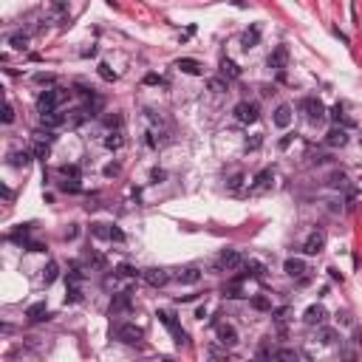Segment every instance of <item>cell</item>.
<instances>
[{
	"mask_svg": "<svg viewBox=\"0 0 362 362\" xmlns=\"http://www.w3.org/2000/svg\"><path fill=\"white\" fill-rule=\"evenodd\" d=\"M65 300H68V303H80L82 300V292H80V286H77V283H71V286H68V297H65Z\"/></svg>",
	"mask_w": 362,
	"mask_h": 362,
	"instance_id": "obj_36",
	"label": "cell"
},
{
	"mask_svg": "<svg viewBox=\"0 0 362 362\" xmlns=\"http://www.w3.org/2000/svg\"><path fill=\"white\" fill-rule=\"evenodd\" d=\"M274 357H280V360H297V357H300V351H294V348H277V351H274Z\"/></svg>",
	"mask_w": 362,
	"mask_h": 362,
	"instance_id": "obj_35",
	"label": "cell"
},
{
	"mask_svg": "<svg viewBox=\"0 0 362 362\" xmlns=\"http://www.w3.org/2000/svg\"><path fill=\"white\" fill-rule=\"evenodd\" d=\"M80 280H82V272L77 269V266H74V269L68 272V283H80Z\"/></svg>",
	"mask_w": 362,
	"mask_h": 362,
	"instance_id": "obj_44",
	"label": "cell"
},
{
	"mask_svg": "<svg viewBox=\"0 0 362 362\" xmlns=\"http://www.w3.org/2000/svg\"><path fill=\"white\" fill-rule=\"evenodd\" d=\"M26 317L31 320V323H43V320H48L51 314H48V309H45V303H37V306H31V309L26 311Z\"/></svg>",
	"mask_w": 362,
	"mask_h": 362,
	"instance_id": "obj_22",
	"label": "cell"
},
{
	"mask_svg": "<svg viewBox=\"0 0 362 362\" xmlns=\"http://www.w3.org/2000/svg\"><path fill=\"white\" fill-rule=\"evenodd\" d=\"M260 144H263V136H260V133H255L252 139H246V150H257Z\"/></svg>",
	"mask_w": 362,
	"mask_h": 362,
	"instance_id": "obj_41",
	"label": "cell"
},
{
	"mask_svg": "<svg viewBox=\"0 0 362 362\" xmlns=\"http://www.w3.org/2000/svg\"><path fill=\"white\" fill-rule=\"evenodd\" d=\"M68 99V91L65 88H48L37 97V114H48V111H57Z\"/></svg>",
	"mask_w": 362,
	"mask_h": 362,
	"instance_id": "obj_1",
	"label": "cell"
},
{
	"mask_svg": "<svg viewBox=\"0 0 362 362\" xmlns=\"http://www.w3.org/2000/svg\"><path fill=\"white\" fill-rule=\"evenodd\" d=\"M195 317H198V320L207 317V306H198V309H195Z\"/></svg>",
	"mask_w": 362,
	"mask_h": 362,
	"instance_id": "obj_48",
	"label": "cell"
},
{
	"mask_svg": "<svg viewBox=\"0 0 362 362\" xmlns=\"http://www.w3.org/2000/svg\"><path fill=\"white\" fill-rule=\"evenodd\" d=\"M114 337L119 340V343H124V345H139L141 337H144V331H141L136 323H119V326L114 328Z\"/></svg>",
	"mask_w": 362,
	"mask_h": 362,
	"instance_id": "obj_2",
	"label": "cell"
},
{
	"mask_svg": "<svg viewBox=\"0 0 362 362\" xmlns=\"http://www.w3.org/2000/svg\"><path fill=\"white\" fill-rule=\"evenodd\" d=\"M235 119H238L241 124H255L257 116H260V108H257V102H249V99H243V102H238L235 105Z\"/></svg>",
	"mask_w": 362,
	"mask_h": 362,
	"instance_id": "obj_4",
	"label": "cell"
},
{
	"mask_svg": "<svg viewBox=\"0 0 362 362\" xmlns=\"http://www.w3.org/2000/svg\"><path fill=\"white\" fill-rule=\"evenodd\" d=\"M272 178H274L272 170H260V173L255 176V187H252V190H255V193H263V190H269V187H272Z\"/></svg>",
	"mask_w": 362,
	"mask_h": 362,
	"instance_id": "obj_19",
	"label": "cell"
},
{
	"mask_svg": "<svg viewBox=\"0 0 362 362\" xmlns=\"http://www.w3.org/2000/svg\"><path fill=\"white\" fill-rule=\"evenodd\" d=\"M141 277L150 283L153 289H161V286H167V280H170V274L164 272V269H159V266H153V269H144V272H141Z\"/></svg>",
	"mask_w": 362,
	"mask_h": 362,
	"instance_id": "obj_10",
	"label": "cell"
},
{
	"mask_svg": "<svg viewBox=\"0 0 362 362\" xmlns=\"http://www.w3.org/2000/svg\"><path fill=\"white\" fill-rule=\"evenodd\" d=\"M326 320H328V311L320 306V303H314V306H309L306 309V314H303V323L311 328H320V326H326Z\"/></svg>",
	"mask_w": 362,
	"mask_h": 362,
	"instance_id": "obj_7",
	"label": "cell"
},
{
	"mask_svg": "<svg viewBox=\"0 0 362 362\" xmlns=\"http://www.w3.org/2000/svg\"><path fill=\"white\" fill-rule=\"evenodd\" d=\"M221 77H227V80H238V77H241L238 62H232L230 57H224V60H221Z\"/></svg>",
	"mask_w": 362,
	"mask_h": 362,
	"instance_id": "obj_21",
	"label": "cell"
},
{
	"mask_svg": "<svg viewBox=\"0 0 362 362\" xmlns=\"http://www.w3.org/2000/svg\"><path fill=\"white\" fill-rule=\"evenodd\" d=\"M218 343H221L224 348H235V345H238V331H235V326L218 323Z\"/></svg>",
	"mask_w": 362,
	"mask_h": 362,
	"instance_id": "obj_9",
	"label": "cell"
},
{
	"mask_svg": "<svg viewBox=\"0 0 362 362\" xmlns=\"http://www.w3.org/2000/svg\"><path fill=\"white\" fill-rule=\"evenodd\" d=\"M111 230H114V227H108V224H91V235H94V238L111 241Z\"/></svg>",
	"mask_w": 362,
	"mask_h": 362,
	"instance_id": "obj_31",
	"label": "cell"
},
{
	"mask_svg": "<svg viewBox=\"0 0 362 362\" xmlns=\"http://www.w3.org/2000/svg\"><path fill=\"white\" fill-rule=\"evenodd\" d=\"M54 80H57L54 74H34V82H37V85H54Z\"/></svg>",
	"mask_w": 362,
	"mask_h": 362,
	"instance_id": "obj_38",
	"label": "cell"
},
{
	"mask_svg": "<svg viewBox=\"0 0 362 362\" xmlns=\"http://www.w3.org/2000/svg\"><path fill=\"white\" fill-rule=\"evenodd\" d=\"M9 45L14 48V51H26L28 48V34L26 31H14V34L9 37Z\"/></svg>",
	"mask_w": 362,
	"mask_h": 362,
	"instance_id": "obj_25",
	"label": "cell"
},
{
	"mask_svg": "<svg viewBox=\"0 0 362 362\" xmlns=\"http://www.w3.org/2000/svg\"><path fill=\"white\" fill-rule=\"evenodd\" d=\"M292 105H277L274 108V116H272V122L277 124V127H289L292 124Z\"/></svg>",
	"mask_w": 362,
	"mask_h": 362,
	"instance_id": "obj_14",
	"label": "cell"
},
{
	"mask_svg": "<svg viewBox=\"0 0 362 362\" xmlns=\"http://www.w3.org/2000/svg\"><path fill=\"white\" fill-rule=\"evenodd\" d=\"M241 181H243V176H241V173H235V176L230 178V190H238V187H241Z\"/></svg>",
	"mask_w": 362,
	"mask_h": 362,
	"instance_id": "obj_46",
	"label": "cell"
},
{
	"mask_svg": "<svg viewBox=\"0 0 362 362\" xmlns=\"http://www.w3.org/2000/svg\"><path fill=\"white\" fill-rule=\"evenodd\" d=\"M122 144H124L122 127H116V130H108V133H105V147H108V150H119Z\"/></svg>",
	"mask_w": 362,
	"mask_h": 362,
	"instance_id": "obj_18",
	"label": "cell"
},
{
	"mask_svg": "<svg viewBox=\"0 0 362 362\" xmlns=\"http://www.w3.org/2000/svg\"><path fill=\"white\" fill-rule=\"evenodd\" d=\"M241 266H243V255L235 252V249H224L221 255H218V260H215V269L218 272H238Z\"/></svg>",
	"mask_w": 362,
	"mask_h": 362,
	"instance_id": "obj_3",
	"label": "cell"
},
{
	"mask_svg": "<svg viewBox=\"0 0 362 362\" xmlns=\"http://www.w3.org/2000/svg\"><path fill=\"white\" fill-rule=\"evenodd\" d=\"M68 14V0H48V17H65Z\"/></svg>",
	"mask_w": 362,
	"mask_h": 362,
	"instance_id": "obj_24",
	"label": "cell"
},
{
	"mask_svg": "<svg viewBox=\"0 0 362 362\" xmlns=\"http://www.w3.org/2000/svg\"><path fill=\"white\" fill-rule=\"evenodd\" d=\"M323 249H326V232L311 230L309 235H306V241H303V252H306V255H320Z\"/></svg>",
	"mask_w": 362,
	"mask_h": 362,
	"instance_id": "obj_5",
	"label": "cell"
},
{
	"mask_svg": "<svg viewBox=\"0 0 362 362\" xmlns=\"http://www.w3.org/2000/svg\"><path fill=\"white\" fill-rule=\"evenodd\" d=\"M144 82H147V85H161L164 80H161L159 74H147V77H144Z\"/></svg>",
	"mask_w": 362,
	"mask_h": 362,
	"instance_id": "obj_45",
	"label": "cell"
},
{
	"mask_svg": "<svg viewBox=\"0 0 362 362\" xmlns=\"http://www.w3.org/2000/svg\"><path fill=\"white\" fill-rule=\"evenodd\" d=\"M127 306H130V292H122L114 303H111V314H119V311H124Z\"/></svg>",
	"mask_w": 362,
	"mask_h": 362,
	"instance_id": "obj_28",
	"label": "cell"
},
{
	"mask_svg": "<svg viewBox=\"0 0 362 362\" xmlns=\"http://www.w3.org/2000/svg\"><path fill=\"white\" fill-rule=\"evenodd\" d=\"M326 144L328 147H345L348 144V133H345V127H331V130L326 133Z\"/></svg>",
	"mask_w": 362,
	"mask_h": 362,
	"instance_id": "obj_13",
	"label": "cell"
},
{
	"mask_svg": "<svg viewBox=\"0 0 362 362\" xmlns=\"http://www.w3.org/2000/svg\"><path fill=\"white\" fill-rule=\"evenodd\" d=\"M159 320L170 328V331H173V337H176V343H178V345H184V343H187V334L181 331V328H178V323L173 320V314H170V311H159Z\"/></svg>",
	"mask_w": 362,
	"mask_h": 362,
	"instance_id": "obj_12",
	"label": "cell"
},
{
	"mask_svg": "<svg viewBox=\"0 0 362 362\" xmlns=\"http://www.w3.org/2000/svg\"><path fill=\"white\" fill-rule=\"evenodd\" d=\"M176 280L181 283V286H193V283L201 280V269H195V266H187V269H181V272L176 274Z\"/></svg>",
	"mask_w": 362,
	"mask_h": 362,
	"instance_id": "obj_17",
	"label": "cell"
},
{
	"mask_svg": "<svg viewBox=\"0 0 362 362\" xmlns=\"http://www.w3.org/2000/svg\"><path fill=\"white\" fill-rule=\"evenodd\" d=\"M283 272L289 274V277H303V274H306V260H303V257H289V260L283 263Z\"/></svg>",
	"mask_w": 362,
	"mask_h": 362,
	"instance_id": "obj_15",
	"label": "cell"
},
{
	"mask_svg": "<svg viewBox=\"0 0 362 362\" xmlns=\"http://www.w3.org/2000/svg\"><path fill=\"white\" fill-rule=\"evenodd\" d=\"M9 164L11 167H28V164H31V153L28 150H11L9 153Z\"/></svg>",
	"mask_w": 362,
	"mask_h": 362,
	"instance_id": "obj_20",
	"label": "cell"
},
{
	"mask_svg": "<svg viewBox=\"0 0 362 362\" xmlns=\"http://www.w3.org/2000/svg\"><path fill=\"white\" fill-rule=\"evenodd\" d=\"M328 184H331V187H340V190H343V187H345V173H331Z\"/></svg>",
	"mask_w": 362,
	"mask_h": 362,
	"instance_id": "obj_40",
	"label": "cell"
},
{
	"mask_svg": "<svg viewBox=\"0 0 362 362\" xmlns=\"http://www.w3.org/2000/svg\"><path fill=\"white\" fill-rule=\"evenodd\" d=\"M60 173L65 178H71V181H80V167H77V164H62Z\"/></svg>",
	"mask_w": 362,
	"mask_h": 362,
	"instance_id": "obj_34",
	"label": "cell"
},
{
	"mask_svg": "<svg viewBox=\"0 0 362 362\" xmlns=\"http://www.w3.org/2000/svg\"><path fill=\"white\" fill-rule=\"evenodd\" d=\"M57 274H60V266L54 263V260H48V266L43 269V283L45 286H51V283L57 280Z\"/></svg>",
	"mask_w": 362,
	"mask_h": 362,
	"instance_id": "obj_29",
	"label": "cell"
},
{
	"mask_svg": "<svg viewBox=\"0 0 362 362\" xmlns=\"http://www.w3.org/2000/svg\"><path fill=\"white\" fill-rule=\"evenodd\" d=\"M252 309H257V311H272V300H269V297H263V294H257V297H252Z\"/></svg>",
	"mask_w": 362,
	"mask_h": 362,
	"instance_id": "obj_33",
	"label": "cell"
},
{
	"mask_svg": "<svg viewBox=\"0 0 362 362\" xmlns=\"http://www.w3.org/2000/svg\"><path fill=\"white\" fill-rule=\"evenodd\" d=\"M136 269H133V266H127V263H122L119 266V269H116V277H136Z\"/></svg>",
	"mask_w": 362,
	"mask_h": 362,
	"instance_id": "obj_37",
	"label": "cell"
},
{
	"mask_svg": "<svg viewBox=\"0 0 362 362\" xmlns=\"http://www.w3.org/2000/svg\"><path fill=\"white\" fill-rule=\"evenodd\" d=\"M119 170H122V167H119L116 161H111V164L105 167V176H108V178H111V176H119Z\"/></svg>",
	"mask_w": 362,
	"mask_h": 362,
	"instance_id": "obj_43",
	"label": "cell"
},
{
	"mask_svg": "<svg viewBox=\"0 0 362 362\" xmlns=\"http://www.w3.org/2000/svg\"><path fill=\"white\" fill-rule=\"evenodd\" d=\"M40 122H43V127H48V130H54V127H62V124L68 122V114H62L60 108H57V111H48V114H40Z\"/></svg>",
	"mask_w": 362,
	"mask_h": 362,
	"instance_id": "obj_11",
	"label": "cell"
},
{
	"mask_svg": "<svg viewBox=\"0 0 362 362\" xmlns=\"http://www.w3.org/2000/svg\"><path fill=\"white\" fill-rule=\"evenodd\" d=\"M274 320H277V323H286V320H289V309H286V306H283V309H274Z\"/></svg>",
	"mask_w": 362,
	"mask_h": 362,
	"instance_id": "obj_42",
	"label": "cell"
},
{
	"mask_svg": "<svg viewBox=\"0 0 362 362\" xmlns=\"http://www.w3.org/2000/svg\"><path fill=\"white\" fill-rule=\"evenodd\" d=\"M176 68L184 71V74H201V62L190 60V57H181V60H176Z\"/></svg>",
	"mask_w": 362,
	"mask_h": 362,
	"instance_id": "obj_23",
	"label": "cell"
},
{
	"mask_svg": "<svg viewBox=\"0 0 362 362\" xmlns=\"http://www.w3.org/2000/svg\"><path fill=\"white\" fill-rule=\"evenodd\" d=\"M11 122H14V105L6 102V108H3V124H11Z\"/></svg>",
	"mask_w": 362,
	"mask_h": 362,
	"instance_id": "obj_39",
	"label": "cell"
},
{
	"mask_svg": "<svg viewBox=\"0 0 362 362\" xmlns=\"http://www.w3.org/2000/svg\"><path fill=\"white\" fill-rule=\"evenodd\" d=\"M266 65L272 71H283L286 65H289V48L286 45H277L272 54H269V60H266Z\"/></svg>",
	"mask_w": 362,
	"mask_h": 362,
	"instance_id": "obj_8",
	"label": "cell"
},
{
	"mask_svg": "<svg viewBox=\"0 0 362 362\" xmlns=\"http://www.w3.org/2000/svg\"><path fill=\"white\" fill-rule=\"evenodd\" d=\"M91 116H94V114H91L88 108H80V111L68 114V124H71V127H80V124L85 122V119H91Z\"/></svg>",
	"mask_w": 362,
	"mask_h": 362,
	"instance_id": "obj_27",
	"label": "cell"
},
{
	"mask_svg": "<svg viewBox=\"0 0 362 362\" xmlns=\"http://www.w3.org/2000/svg\"><path fill=\"white\" fill-rule=\"evenodd\" d=\"M303 111H306V116H309V122H314V124L326 119V105H323L317 97L303 99Z\"/></svg>",
	"mask_w": 362,
	"mask_h": 362,
	"instance_id": "obj_6",
	"label": "cell"
},
{
	"mask_svg": "<svg viewBox=\"0 0 362 362\" xmlns=\"http://www.w3.org/2000/svg\"><path fill=\"white\" fill-rule=\"evenodd\" d=\"M257 43H260V26L246 28V31H243V37H241V48H243V51H252Z\"/></svg>",
	"mask_w": 362,
	"mask_h": 362,
	"instance_id": "obj_16",
	"label": "cell"
},
{
	"mask_svg": "<svg viewBox=\"0 0 362 362\" xmlns=\"http://www.w3.org/2000/svg\"><path fill=\"white\" fill-rule=\"evenodd\" d=\"M227 77H212V80H207V88L212 91V94H224L227 91Z\"/></svg>",
	"mask_w": 362,
	"mask_h": 362,
	"instance_id": "obj_30",
	"label": "cell"
},
{
	"mask_svg": "<svg viewBox=\"0 0 362 362\" xmlns=\"http://www.w3.org/2000/svg\"><path fill=\"white\" fill-rule=\"evenodd\" d=\"M111 241H124L122 230H116V227H114V230H111Z\"/></svg>",
	"mask_w": 362,
	"mask_h": 362,
	"instance_id": "obj_47",
	"label": "cell"
},
{
	"mask_svg": "<svg viewBox=\"0 0 362 362\" xmlns=\"http://www.w3.org/2000/svg\"><path fill=\"white\" fill-rule=\"evenodd\" d=\"M97 71H99V77H102L105 82H114V80H116V71L111 68L108 62H99V65H97Z\"/></svg>",
	"mask_w": 362,
	"mask_h": 362,
	"instance_id": "obj_32",
	"label": "cell"
},
{
	"mask_svg": "<svg viewBox=\"0 0 362 362\" xmlns=\"http://www.w3.org/2000/svg\"><path fill=\"white\" fill-rule=\"evenodd\" d=\"M317 340H320V343H323V345H334L337 340H340V334H337L334 328H326V326H320V328H317Z\"/></svg>",
	"mask_w": 362,
	"mask_h": 362,
	"instance_id": "obj_26",
	"label": "cell"
}]
</instances>
